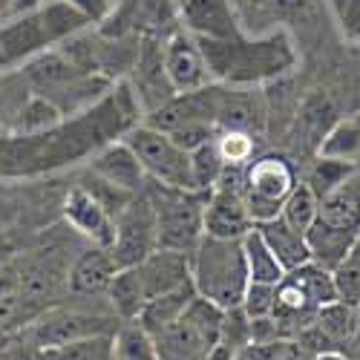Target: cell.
Wrapping results in <instances>:
<instances>
[{"mask_svg": "<svg viewBox=\"0 0 360 360\" xmlns=\"http://www.w3.org/2000/svg\"><path fill=\"white\" fill-rule=\"evenodd\" d=\"M243 251H245V265H248V277L257 283H271L277 285L283 280V265L277 262L274 251L268 248V243L262 239V233L257 231V225L243 236Z\"/></svg>", "mask_w": 360, "mask_h": 360, "instance_id": "28", "label": "cell"}, {"mask_svg": "<svg viewBox=\"0 0 360 360\" xmlns=\"http://www.w3.org/2000/svg\"><path fill=\"white\" fill-rule=\"evenodd\" d=\"M64 219L75 233H81L89 245L112 248L115 239V217L89 193L86 188L75 185L64 199Z\"/></svg>", "mask_w": 360, "mask_h": 360, "instance_id": "11", "label": "cell"}, {"mask_svg": "<svg viewBox=\"0 0 360 360\" xmlns=\"http://www.w3.org/2000/svg\"><path fill=\"white\" fill-rule=\"evenodd\" d=\"M49 35L46 29L35 15H23L12 23H6L0 29V64L12 67V64H26L32 55H38L41 49H49Z\"/></svg>", "mask_w": 360, "mask_h": 360, "instance_id": "17", "label": "cell"}, {"mask_svg": "<svg viewBox=\"0 0 360 360\" xmlns=\"http://www.w3.org/2000/svg\"><path fill=\"white\" fill-rule=\"evenodd\" d=\"M357 170V165L352 162H340V159H328V156H317L306 173L303 182L314 191L317 199H323L326 193H332L338 185H343L346 179Z\"/></svg>", "mask_w": 360, "mask_h": 360, "instance_id": "31", "label": "cell"}, {"mask_svg": "<svg viewBox=\"0 0 360 360\" xmlns=\"http://www.w3.org/2000/svg\"><path fill=\"white\" fill-rule=\"evenodd\" d=\"M214 118L217 130H236L259 136L268 122V104L259 86L214 84Z\"/></svg>", "mask_w": 360, "mask_h": 360, "instance_id": "8", "label": "cell"}, {"mask_svg": "<svg viewBox=\"0 0 360 360\" xmlns=\"http://www.w3.org/2000/svg\"><path fill=\"white\" fill-rule=\"evenodd\" d=\"M191 280L199 297H207L225 311L236 309L251 280L243 239L202 236L191 254Z\"/></svg>", "mask_w": 360, "mask_h": 360, "instance_id": "2", "label": "cell"}, {"mask_svg": "<svg viewBox=\"0 0 360 360\" xmlns=\"http://www.w3.org/2000/svg\"><path fill=\"white\" fill-rule=\"evenodd\" d=\"M64 4L75 6V9L84 12L89 20H104L107 12L112 9V0H64Z\"/></svg>", "mask_w": 360, "mask_h": 360, "instance_id": "40", "label": "cell"}, {"mask_svg": "<svg viewBox=\"0 0 360 360\" xmlns=\"http://www.w3.org/2000/svg\"><path fill=\"white\" fill-rule=\"evenodd\" d=\"M196 38V35H193ZM202 58L214 81L233 86H259L285 75L297 64L294 44L285 32H271L262 38L236 35L228 41L196 38Z\"/></svg>", "mask_w": 360, "mask_h": 360, "instance_id": "1", "label": "cell"}, {"mask_svg": "<svg viewBox=\"0 0 360 360\" xmlns=\"http://www.w3.org/2000/svg\"><path fill=\"white\" fill-rule=\"evenodd\" d=\"M233 360H274V343H245L233 352Z\"/></svg>", "mask_w": 360, "mask_h": 360, "instance_id": "41", "label": "cell"}, {"mask_svg": "<svg viewBox=\"0 0 360 360\" xmlns=\"http://www.w3.org/2000/svg\"><path fill=\"white\" fill-rule=\"evenodd\" d=\"M136 268H139V277H141L147 300L167 294V291H176V288L191 283V254H182V251L156 248Z\"/></svg>", "mask_w": 360, "mask_h": 360, "instance_id": "15", "label": "cell"}, {"mask_svg": "<svg viewBox=\"0 0 360 360\" xmlns=\"http://www.w3.org/2000/svg\"><path fill=\"white\" fill-rule=\"evenodd\" d=\"M360 236V233H357ZM357 236H349V233H340L335 228H326L323 222H311V228L306 231V243H309V251H311V262L323 265V268H332L346 257V251L354 245Z\"/></svg>", "mask_w": 360, "mask_h": 360, "instance_id": "26", "label": "cell"}, {"mask_svg": "<svg viewBox=\"0 0 360 360\" xmlns=\"http://www.w3.org/2000/svg\"><path fill=\"white\" fill-rule=\"evenodd\" d=\"M332 277H335L338 300L360 309V236L354 239V245L346 251V257L332 268Z\"/></svg>", "mask_w": 360, "mask_h": 360, "instance_id": "35", "label": "cell"}, {"mask_svg": "<svg viewBox=\"0 0 360 360\" xmlns=\"http://www.w3.org/2000/svg\"><path fill=\"white\" fill-rule=\"evenodd\" d=\"M274 300H277V285L248 280V288L243 294V303H239V309H243L251 320L268 317V314H274Z\"/></svg>", "mask_w": 360, "mask_h": 360, "instance_id": "38", "label": "cell"}, {"mask_svg": "<svg viewBox=\"0 0 360 360\" xmlns=\"http://www.w3.org/2000/svg\"><path fill=\"white\" fill-rule=\"evenodd\" d=\"M193 297H196V288H193V280H191V283L182 285V288L147 300L144 309L139 311L136 320L147 328L150 335H156V332H162V328H167L170 323H176L179 317H182V311L188 309V303H191Z\"/></svg>", "mask_w": 360, "mask_h": 360, "instance_id": "22", "label": "cell"}, {"mask_svg": "<svg viewBox=\"0 0 360 360\" xmlns=\"http://www.w3.org/2000/svg\"><path fill=\"white\" fill-rule=\"evenodd\" d=\"M89 170H93L96 176H101L104 182L122 188L127 193H141L147 188V173H144L141 162L136 159V153L122 139L104 144L98 153H93Z\"/></svg>", "mask_w": 360, "mask_h": 360, "instance_id": "14", "label": "cell"}, {"mask_svg": "<svg viewBox=\"0 0 360 360\" xmlns=\"http://www.w3.org/2000/svg\"><path fill=\"white\" fill-rule=\"evenodd\" d=\"M202 225H205V236L243 239L254 228V222L248 217L245 193L231 191V188H214L211 193H207Z\"/></svg>", "mask_w": 360, "mask_h": 360, "instance_id": "12", "label": "cell"}, {"mask_svg": "<svg viewBox=\"0 0 360 360\" xmlns=\"http://www.w3.org/2000/svg\"><path fill=\"white\" fill-rule=\"evenodd\" d=\"M176 4H185V0H176Z\"/></svg>", "mask_w": 360, "mask_h": 360, "instance_id": "44", "label": "cell"}, {"mask_svg": "<svg viewBox=\"0 0 360 360\" xmlns=\"http://www.w3.org/2000/svg\"><path fill=\"white\" fill-rule=\"evenodd\" d=\"M118 271V262L112 259L110 248L89 245L70 268V294L75 297H98L107 294L112 277Z\"/></svg>", "mask_w": 360, "mask_h": 360, "instance_id": "19", "label": "cell"}, {"mask_svg": "<svg viewBox=\"0 0 360 360\" xmlns=\"http://www.w3.org/2000/svg\"><path fill=\"white\" fill-rule=\"evenodd\" d=\"M156 248H159L156 211L150 196L141 191L115 214V239L110 254L118 262V268H130L139 265L144 257H150Z\"/></svg>", "mask_w": 360, "mask_h": 360, "instance_id": "6", "label": "cell"}, {"mask_svg": "<svg viewBox=\"0 0 360 360\" xmlns=\"http://www.w3.org/2000/svg\"><path fill=\"white\" fill-rule=\"evenodd\" d=\"M0 70H4V64H0Z\"/></svg>", "mask_w": 360, "mask_h": 360, "instance_id": "45", "label": "cell"}, {"mask_svg": "<svg viewBox=\"0 0 360 360\" xmlns=\"http://www.w3.org/2000/svg\"><path fill=\"white\" fill-rule=\"evenodd\" d=\"M29 98H32V86H29V81L20 70L0 72V124L15 130V122Z\"/></svg>", "mask_w": 360, "mask_h": 360, "instance_id": "33", "label": "cell"}, {"mask_svg": "<svg viewBox=\"0 0 360 360\" xmlns=\"http://www.w3.org/2000/svg\"><path fill=\"white\" fill-rule=\"evenodd\" d=\"M335 9L340 18L343 35L352 41H360V0H335Z\"/></svg>", "mask_w": 360, "mask_h": 360, "instance_id": "39", "label": "cell"}, {"mask_svg": "<svg viewBox=\"0 0 360 360\" xmlns=\"http://www.w3.org/2000/svg\"><path fill=\"white\" fill-rule=\"evenodd\" d=\"M153 340H156L159 360H205L211 354V349L217 346V340H211L205 332H199V328L185 317H179L167 328L156 332Z\"/></svg>", "mask_w": 360, "mask_h": 360, "instance_id": "20", "label": "cell"}, {"mask_svg": "<svg viewBox=\"0 0 360 360\" xmlns=\"http://www.w3.org/2000/svg\"><path fill=\"white\" fill-rule=\"evenodd\" d=\"M122 141L141 162V167L147 173V182L193 191L191 188V153H185L182 147H176L167 133H159V130L139 122L136 127H130L122 136Z\"/></svg>", "mask_w": 360, "mask_h": 360, "instance_id": "4", "label": "cell"}, {"mask_svg": "<svg viewBox=\"0 0 360 360\" xmlns=\"http://www.w3.org/2000/svg\"><path fill=\"white\" fill-rule=\"evenodd\" d=\"M46 360H115L112 354V335H96V338H84L67 346H58L44 352Z\"/></svg>", "mask_w": 360, "mask_h": 360, "instance_id": "36", "label": "cell"}, {"mask_svg": "<svg viewBox=\"0 0 360 360\" xmlns=\"http://www.w3.org/2000/svg\"><path fill=\"white\" fill-rule=\"evenodd\" d=\"M317 205L320 199L314 196V191L306 185V182H297L291 188V193L285 196L283 207H280V217L300 233H306L311 228V222L317 219Z\"/></svg>", "mask_w": 360, "mask_h": 360, "instance_id": "34", "label": "cell"}, {"mask_svg": "<svg viewBox=\"0 0 360 360\" xmlns=\"http://www.w3.org/2000/svg\"><path fill=\"white\" fill-rule=\"evenodd\" d=\"M257 231L262 233L268 248L274 251L277 262L283 265V271H294V268L311 262V251H309V243H306V233L294 231L283 217H274V219L257 225Z\"/></svg>", "mask_w": 360, "mask_h": 360, "instance_id": "21", "label": "cell"}, {"mask_svg": "<svg viewBox=\"0 0 360 360\" xmlns=\"http://www.w3.org/2000/svg\"><path fill=\"white\" fill-rule=\"evenodd\" d=\"M144 193L153 202L156 228H159V248L193 254L199 239L205 236V205L207 193L167 188L159 182H147Z\"/></svg>", "mask_w": 360, "mask_h": 360, "instance_id": "3", "label": "cell"}, {"mask_svg": "<svg viewBox=\"0 0 360 360\" xmlns=\"http://www.w3.org/2000/svg\"><path fill=\"white\" fill-rule=\"evenodd\" d=\"M338 122V107L335 98L326 89H314L297 107L294 115V141L303 150H317L323 136Z\"/></svg>", "mask_w": 360, "mask_h": 360, "instance_id": "18", "label": "cell"}, {"mask_svg": "<svg viewBox=\"0 0 360 360\" xmlns=\"http://www.w3.org/2000/svg\"><path fill=\"white\" fill-rule=\"evenodd\" d=\"M217 147H219L225 165H248L257 156V136L236 133V130H219Z\"/></svg>", "mask_w": 360, "mask_h": 360, "instance_id": "37", "label": "cell"}, {"mask_svg": "<svg viewBox=\"0 0 360 360\" xmlns=\"http://www.w3.org/2000/svg\"><path fill=\"white\" fill-rule=\"evenodd\" d=\"M115 360H159L156 340L139 320H122L112 332Z\"/></svg>", "mask_w": 360, "mask_h": 360, "instance_id": "27", "label": "cell"}, {"mask_svg": "<svg viewBox=\"0 0 360 360\" xmlns=\"http://www.w3.org/2000/svg\"><path fill=\"white\" fill-rule=\"evenodd\" d=\"M107 300H110V309L118 320H136L139 317V311L147 303V294H144V285H141L136 265L118 268L110 288H107Z\"/></svg>", "mask_w": 360, "mask_h": 360, "instance_id": "24", "label": "cell"}, {"mask_svg": "<svg viewBox=\"0 0 360 360\" xmlns=\"http://www.w3.org/2000/svg\"><path fill=\"white\" fill-rule=\"evenodd\" d=\"M222 167H225V162H222V153L217 147V139L196 147L191 153V188L199 193H211Z\"/></svg>", "mask_w": 360, "mask_h": 360, "instance_id": "32", "label": "cell"}, {"mask_svg": "<svg viewBox=\"0 0 360 360\" xmlns=\"http://www.w3.org/2000/svg\"><path fill=\"white\" fill-rule=\"evenodd\" d=\"M317 156L352 162L360 167V110L349 112V115H338V122L323 136Z\"/></svg>", "mask_w": 360, "mask_h": 360, "instance_id": "23", "label": "cell"}, {"mask_svg": "<svg viewBox=\"0 0 360 360\" xmlns=\"http://www.w3.org/2000/svg\"><path fill=\"white\" fill-rule=\"evenodd\" d=\"M182 9V26L196 38H214V41H228L243 35L236 9L231 0H185L179 4Z\"/></svg>", "mask_w": 360, "mask_h": 360, "instance_id": "13", "label": "cell"}, {"mask_svg": "<svg viewBox=\"0 0 360 360\" xmlns=\"http://www.w3.org/2000/svg\"><path fill=\"white\" fill-rule=\"evenodd\" d=\"M127 84H130V89H133V96H136V101H139L144 115L176 96V89L170 86L167 72H165V55H162V38L159 35H141L139 38L136 64L130 70Z\"/></svg>", "mask_w": 360, "mask_h": 360, "instance_id": "9", "label": "cell"}, {"mask_svg": "<svg viewBox=\"0 0 360 360\" xmlns=\"http://www.w3.org/2000/svg\"><path fill=\"white\" fill-rule=\"evenodd\" d=\"M162 55H165V72L176 93H191L214 84L207 64L202 58L199 41L188 32L185 26H173L162 38Z\"/></svg>", "mask_w": 360, "mask_h": 360, "instance_id": "10", "label": "cell"}, {"mask_svg": "<svg viewBox=\"0 0 360 360\" xmlns=\"http://www.w3.org/2000/svg\"><path fill=\"white\" fill-rule=\"evenodd\" d=\"M38 18H41V23H44L52 44H61L64 38H70L75 32H84V29L93 23L84 12H78L70 4H64V0H49L46 6L38 9Z\"/></svg>", "mask_w": 360, "mask_h": 360, "instance_id": "29", "label": "cell"}, {"mask_svg": "<svg viewBox=\"0 0 360 360\" xmlns=\"http://www.w3.org/2000/svg\"><path fill=\"white\" fill-rule=\"evenodd\" d=\"M314 326L320 332L332 340L335 349L346 346L349 340H354L357 328H360V314H357V306H349L343 300H335V303H326L317 309L314 314Z\"/></svg>", "mask_w": 360, "mask_h": 360, "instance_id": "25", "label": "cell"}, {"mask_svg": "<svg viewBox=\"0 0 360 360\" xmlns=\"http://www.w3.org/2000/svg\"><path fill=\"white\" fill-rule=\"evenodd\" d=\"M317 222L335 228L340 233L357 236L360 233V167L338 185L332 193H326L317 205Z\"/></svg>", "mask_w": 360, "mask_h": 360, "instance_id": "16", "label": "cell"}, {"mask_svg": "<svg viewBox=\"0 0 360 360\" xmlns=\"http://www.w3.org/2000/svg\"><path fill=\"white\" fill-rule=\"evenodd\" d=\"M300 182L294 165L285 156H254L245 167V205L254 225L280 217V207L291 188Z\"/></svg>", "mask_w": 360, "mask_h": 360, "instance_id": "5", "label": "cell"}, {"mask_svg": "<svg viewBox=\"0 0 360 360\" xmlns=\"http://www.w3.org/2000/svg\"><path fill=\"white\" fill-rule=\"evenodd\" d=\"M61 122H64V112L58 110L52 101L32 93V98L23 104L18 122H15V133L18 136H41V133L55 130Z\"/></svg>", "mask_w": 360, "mask_h": 360, "instance_id": "30", "label": "cell"}, {"mask_svg": "<svg viewBox=\"0 0 360 360\" xmlns=\"http://www.w3.org/2000/svg\"><path fill=\"white\" fill-rule=\"evenodd\" d=\"M205 360H233V349L225 346V343H217V346L211 349V354H207Z\"/></svg>", "mask_w": 360, "mask_h": 360, "instance_id": "42", "label": "cell"}, {"mask_svg": "<svg viewBox=\"0 0 360 360\" xmlns=\"http://www.w3.org/2000/svg\"><path fill=\"white\" fill-rule=\"evenodd\" d=\"M122 323L112 311L98 314V311H84V309H52L44 311L32 323V340L41 352L67 346L84 338H96V335H112L115 326Z\"/></svg>", "mask_w": 360, "mask_h": 360, "instance_id": "7", "label": "cell"}, {"mask_svg": "<svg viewBox=\"0 0 360 360\" xmlns=\"http://www.w3.org/2000/svg\"><path fill=\"white\" fill-rule=\"evenodd\" d=\"M311 360H352V357H346L343 352H320V354H314Z\"/></svg>", "mask_w": 360, "mask_h": 360, "instance_id": "43", "label": "cell"}]
</instances>
